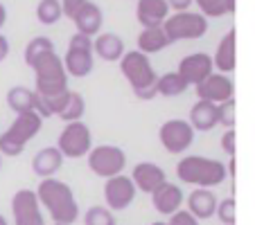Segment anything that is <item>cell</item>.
Segmentation results:
<instances>
[{"label":"cell","mask_w":255,"mask_h":225,"mask_svg":"<svg viewBox=\"0 0 255 225\" xmlns=\"http://www.w3.org/2000/svg\"><path fill=\"white\" fill-rule=\"evenodd\" d=\"M194 92H197V97L201 101H210V104L219 106L235 97V83H233V79L228 75L212 72L210 77H206L199 86H194Z\"/></svg>","instance_id":"4fadbf2b"},{"label":"cell","mask_w":255,"mask_h":225,"mask_svg":"<svg viewBox=\"0 0 255 225\" xmlns=\"http://www.w3.org/2000/svg\"><path fill=\"white\" fill-rule=\"evenodd\" d=\"M7 23V9H5V5L0 2V29H2V25Z\"/></svg>","instance_id":"f35d334b"},{"label":"cell","mask_w":255,"mask_h":225,"mask_svg":"<svg viewBox=\"0 0 255 225\" xmlns=\"http://www.w3.org/2000/svg\"><path fill=\"white\" fill-rule=\"evenodd\" d=\"M167 45H169V41L165 36L163 27H144L138 34V52L147 54V57L163 52Z\"/></svg>","instance_id":"d4e9b609"},{"label":"cell","mask_w":255,"mask_h":225,"mask_svg":"<svg viewBox=\"0 0 255 225\" xmlns=\"http://www.w3.org/2000/svg\"><path fill=\"white\" fill-rule=\"evenodd\" d=\"M188 83L183 81V77L178 72H165L156 79V95L160 97H178L188 90Z\"/></svg>","instance_id":"4316f807"},{"label":"cell","mask_w":255,"mask_h":225,"mask_svg":"<svg viewBox=\"0 0 255 225\" xmlns=\"http://www.w3.org/2000/svg\"><path fill=\"white\" fill-rule=\"evenodd\" d=\"M7 54H9V41L5 34H0V63L7 59Z\"/></svg>","instance_id":"74e56055"},{"label":"cell","mask_w":255,"mask_h":225,"mask_svg":"<svg viewBox=\"0 0 255 225\" xmlns=\"http://www.w3.org/2000/svg\"><path fill=\"white\" fill-rule=\"evenodd\" d=\"M199 7V14L206 16V18H219V16H226V7H224V0H194Z\"/></svg>","instance_id":"1f68e13d"},{"label":"cell","mask_w":255,"mask_h":225,"mask_svg":"<svg viewBox=\"0 0 255 225\" xmlns=\"http://www.w3.org/2000/svg\"><path fill=\"white\" fill-rule=\"evenodd\" d=\"M129 178H131V182H133L135 192H142V194H151L154 189H158L163 182H167V173L156 162H138Z\"/></svg>","instance_id":"2e32d148"},{"label":"cell","mask_w":255,"mask_h":225,"mask_svg":"<svg viewBox=\"0 0 255 225\" xmlns=\"http://www.w3.org/2000/svg\"><path fill=\"white\" fill-rule=\"evenodd\" d=\"M158 140L163 144V149L172 155L185 153L194 142V129L190 126L188 120H167L158 129Z\"/></svg>","instance_id":"30bf717a"},{"label":"cell","mask_w":255,"mask_h":225,"mask_svg":"<svg viewBox=\"0 0 255 225\" xmlns=\"http://www.w3.org/2000/svg\"><path fill=\"white\" fill-rule=\"evenodd\" d=\"M237 133L235 129H226L222 135V149L228 153V158H235V151H237Z\"/></svg>","instance_id":"836d02e7"},{"label":"cell","mask_w":255,"mask_h":225,"mask_svg":"<svg viewBox=\"0 0 255 225\" xmlns=\"http://www.w3.org/2000/svg\"><path fill=\"white\" fill-rule=\"evenodd\" d=\"M50 50H54L52 39H48V36H34V39L25 45V63H27V66H32V63L36 61L41 54L50 52Z\"/></svg>","instance_id":"f1b7e54d"},{"label":"cell","mask_w":255,"mask_h":225,"mask_svg":"<svg viewBox=\"0 0 255 225\" xmlns=\"http://www.w3.org/2000/svg\"><path fill=\"white\" fill-rule=\"evenodd\" d=\"M63 68H66L68 77L84 79L88 77L95 68V54H93V39L84 34H72L68 50L63 54Z\"/></svg>","instance_id":"52a82bcc"},{"label":"cell","mask_w":255,"mask_h":225,"mask_svg":"<svg viewBox=\"0 0 255 225\" xmlns=\"http://www.w3.org/2000/svg\"><path fill=\"white\" fill-rule=\"evenodd\" d=\"M188 212L194 216L197 221H206V219H212L215 216V210H217V196L212 194V189H194L188 198Z\"/></svg>","instance_id":"603a6c76"},{"label":"cell","mask_w":255,"mask_h":225,"mask_svg":"<svg viewBox=\"0 0 255 225\" xmlns=\"http://www.w3.org/2000/svg\"><path fill=\"white\" fill-rule=\"evenodd\" d=\"M176 72L183 77V81L188 83V86H199L203 79L210 77L212 72H215L212 57L206 52H192L178 61Z\"/></svg>","instance_id":"9a60e30c"},{"label":"cell","mask_w":255,"mask_h":225,"mask_svg":"<svg viewBox=\"0 0 255 225\" xmlns=\"http://www.w3.org/2000/svg\"><path fill=\"white\" fill-rule=\"evenodd\" d=\"M61 18H63V11L59 0H41L36 5V20L41 25H54Z\"/></svg>","instance_id":"83f0119b"},{"label":"cell","mask_w":255,"mask_h":225,"mask_svg":"<svg viewBox=\"0 0 255 225\" xmlns=\"http://www.w3.org/2000/svg\"><path fill=\"white\" fill-rule=\"evenodd\" d=\"M59 2H61V11H63V16H68V18H70V16L75 14V11H77L79 7H82L84 2H86V0H59Z\"/></svg>","instance_id":"d590c367"},{"label":"cell","mask_w":255,"mask_h":225,"mask_svg":"<svg viewBox=\"0 0 255 225\" xmlns=\"http://www.w3.org/2000/svg\"><path fill=\"white\" fill-rule=\"evenodd\" d=\"M11 216L14 225H45L39 198L32 189H18L11 196Z\"/></svg>","instance_id":"7c38bea8"},{"label":"cell","mask_w":255,"mask_h":225,"mask_svg":"<svg viewBox=\"0 0 255 225\" xmlns=\"http://www.w3.org/2000/svg\"><path fill=\"white\" fill-rule=\"evenodd\" d=\"M57 149L63 158L77 160L88 155V151L93 149V133L84 122H70L63 126V131L59 133Z\"/></svg>","instance_id":"9c48e42d"},{"label":"cell","mask_w":255,"mask_h":225,"mask_svg":"<svg viewBox=\"0 0 255 225\" xmlns=\"http://www.w3.org/2000/svg\"><path fill=\"white\" fill-rule=\"evenodd\" d=\"M167 225H199V221L190 214L188 210H178L176 214L169 216V221H165Z\"/></svg>","instance_id":"e575fe53"},{"label":"cell","mask_w":255,"mask_h":225,"mask_svg":"<svg viewBox=\"0 0 255 225\" xmlns=\"http://www.w3.org/2000/svg\"><path fill=\"white\" fill-rule=\"evenodd\" d=\"M151 225H167L165 221H156V223H151Z\"/></svg>","instance_id":"b9f144b4"},{"label":"cell","mask_w":255,"mask_h":225,"mask_svg":"<svg viewBox=\"0 0 255 225\" xmlns=\"http://www.w3.org/2000/svg\"><path fill=\"white\" fill-rule=\"evenodd\" d=\"M212 66L215 70H219L222 75H231L237 66V32L231 29L228 34H224V39L219 41L215 54H212Z\"/></svg>","instance_id":"d6986e66"},{"label":"cell","mask_w":255,"mask_h":225,"mask_svg":"<svg viewBox=\"0 0 255 225\" xmlns=\"http://www.w3.org/2000/svg\"><path fill=\"white\" fill-rule=\"evenodd\" d=\"M0 169H2V155H0Z\"/></svg>","instance_id":"7bdbcfd3"},{"label":"cell","mask_w":255,"mask_h":225,"mask_svg":"<svg viewBox=\"0 0 255 225\" xmlns=\"http://www.w3.org/2000/svg\"><path fill=\"white\" fill-rule=\"evenodd\" d=\"M224 7H226V14H235V0H224Z\"/></svg>","instance_id":"ab89813d"},{"label":"cell","mask_w":255,"mask_h":225,"mask_svg":"<svg viewBox=\"0 0 255 225\" xmlns=\"http://www.w3.org/2000/svg\"><path fill=\"white\" fill-rule=\"evenodd\" d=\"M125 41L118 36L116 32H106V34H97L93 39V54L100 57L106 63H116L125 57Z\"/></svg>","instance_id":"ffe728a7"},{"label":"cell","mask_w":255,"mask_h":225,"mask_svg":"<svg viewBox=\"0 0 255 225\" xmlns=\"http://www.w3.org/2000/svg\"><path fill=\"white\" fill-rule=\"evenodd\" d=\"M52 225H59V223H52Z\"/></svg>","instance_id":"ee69618b"},{"label":"cell","mask_w":255,"mask_h":225,"mask_svg":"<svg viewBox=\"0 0 255 225\" xmlns=\"http://www.w3.org/2000/svg\"><path fill=\"white\" fill-rule=\"evenodd\" d=\"M39 205L50 214V219L59 225H72L79 219V205L70 185L59 178H43L36 187Z\"/></svg>","instance_id":"6da1fadb"},{"label":"cell","mask_w":255,"mask_h":225,"mask_svg":"<svg viewBox=\"0 0 255 225\" xmlns=\"http://www.w3.org/2000/svg\"><path fill=\"white\" fill-rule=\"evenodd\" d=\"M0 225H9V223H7V219H5L2 214H0Z\"/></svg>","instance_id":"60d3db41"},{"label":"cell","mask_w":255,"mask_h":225,"mask_svg":"<svg viewBox=\"0 0 255 225\" xmlns=\"http://www.w3.org/2000/svg\"><path fill=\"white\" fill-rule=\"evenodd\" d=\"M41 126H43V120L34 110L16 115V120L11 122L9 129L5 133H0V155H9V158L20 155L29 140L39 135Z\"/></svg>","instance_id":"5b68a950"},{"label":"cell","mask_w":255,"mask_h":225,"mask_svg":"<svg viewBox=\"0 0 255 225\" xmlns=\"http://www.w3.org/2000/svg\"><path fill=\"white\" fill-rule=\"evenodd\" d=\"M34 101H36V92H34L32 88L14 86L7 92V106L14 110L16 115H20V113H32Z\"/></svg>","instance_id":"484cf974"},{"label":"cell","mask_w":255,"mask_h":225,"mask_svg":"<svg viewBox=\"0 0 255 225\" xmlns=\"http://www.w3.org/2000/svg\"><path fill=\"white\" fill-rule=\"evenodd\" d=\"M167 36L169 45L178 43V41H197L208 32V18L201 16L199 11H174L172 16L165 18L160 25Z\"/></svg>","instance_id":"8992f818"},{"label":"cell","mask_w":255,"mask_h":225,"mask_svg":"<svg viewBox=\"0 0 255 225\" xmlns=\"http://www.w3.org/2000/svg\"><path fill=\"white\" fill-rule=\"evenodd\" d=\"M63 155L59 153L57 147H45L41 151H36V155L32 158V171L43 180V178H54V173L63 167Z\"/></svg>","instance_id":"7402d4cb"},{"label":"cell","mask_w":255,"mask_h":225,"mask_svg":"<svg viewBox=\"0 0 255 225\" xmlns=\"http://www.w3.org/2000/svg\"><path fill=\"white\" fill-rule=\"evenodd\" d=\"M104 201L111 212H122L135 201V187L129 176H113L104 182Z\"/></svg>","instance_id":"5bb4252c"},{"label":"cell","mask_w":255,"mask_h":225,"mask_svg":"<svg viewBox=\"0 0 255 225\" xmlns=\"http://www.w3.org/2000/svg\"><path fill=\"white\" fill-rule=\"evenodd\" d=\"M84 225H116V216L109 207L104 205H93L84 214Z\"/></svg>","instance_id":"f546056e"},{"label":"cell","mask_w":255,"mask_h":225,"mask_svg":"<svg viewBox=\"0 0 255 225\" xmlns=\"http://www.w3.org/2000/svg\"><path fill=\"white\" fill-rule=\"evenodd\" d=\"M190 126L194 131L208 133L215 126H219V115H217V106L210 101H201L197 99V104L190 108Z\"/></svg>","instance_id":"cb8c5ba5"},{"label":"cell","mask_w":255,"mask_h":225,"mask_svg":"<svg viewBox=\"0 0 255 225\" xmlns=\"http://www.w3.org/2000/svg\"><path fill=\"white\" fill-rule=\"evenodd\" d=\"M169 16V7L165 0H138L135 5V18L144 27H160Z\"/></svg>","instance_id":"44dd1931"},{"label":"cell","mask_w":255,"mask_h":225,"mask_svg":"<svg viewBox=\"0 0 255 225\" xmlns=\"http://www.w3.org/2000/svg\"><path fill=\"white\" fill-rule=\"evenodd\" d=\"M70 20L75 23V27H77V34H84L88 39H95L97 34H100L102 25H104V14H102V9L95 2L86 0V2L70 16Z\"/></svg>","instance_id":"ac0fdd59"},{"label":"cell","mask_w":255,"mask_h":225,"mask_svg":"<svg viewBox=\"0 0 255 225\" xmlns=\"http://www.w3.org/2000/svg\"><path fill=\"white\" fill-rule=\"evenodd\" d=\"M165 2H167V7L174 11H188L194 0H165Z\"/></svg>","instance_id":"8d00e7d4"},{"label":"cell","mask_w":255,"mask_h":225,"mask_svg":"<svg viewBox=\"0 0 255 225\" xmlns=\"http://www.w3.org/2000/svg\"><path fill=\"white\" fill-rule=\"evenodd\" d=\"M183 203H185V194L174 182H163L158 189L151 192V205H154V210L158 214H165V216L176 214L183 207Z\"/></svg>","instance_id":"e0dca14e"},{"label":"cell","mask_w":255,"mask_h":225,"mask_svg":"<svg viewBox=\"0 0 255 225\" xmlns=\"http://www.w3.org/2000/svg\"><path fill=\"white\" fill-rule=\"evenodd\" d=\"M34 70V92L41 97H59L63 95L68 88V75L66 68H63V61L54 50L41 54L36 61L29 66Z\"/></svg>","instance_id":"3957f363"},{"label":"cell","mask_w":255,"mask_h":225,"mask_svg":"<svg viewBox=\"0 0 255 225\" xmlns=\"http://www.w3.org/2000/svg\"><path fill=\"white\" fill-rule=\"evenodd\" d=\"M217 115H219V124L222 126L235 129V97L217 106Z\"/></svg>","instance_id":"d6a6232c"},{"label":"cell","mask_w":255,"mask_h":225,"mask_svg":"<svg viewBox=\"0 0 255 225\" xmlns=\"http://www.w3.org/2000/svg\"><path fill=\"white\" fill-rule=\"evenodd\" d=\"M127 167V153L116 144H100L88 151V169L97 178L120 176Z\"/></svg>","instance_id":"ba28073f"},{"label":"cell","mask_w":255,"mask_h":225,"mask_svg":"<svg viewBox=\"0 0 255 225\" xmlns=\"http://www.w3.org/2000/svg\"><path fill=\"white\" fill-rule=\"evenodd\" d=\"M120 72L122 77L129 81L131 90L138 99L149 101L156 97V75L154 66H151V59L142 52H125V57L120 59Z\"/></svg>","instance_id":"277c9868"},{"label":"cell","mask_w":255,"mask_h":225,"mask_svg":"<svg viewBox=\"0 0 255 225\" xmlns=\"http://www.w3.org/2000/svg\"><path fill=\"white\" fill-rule=\"evenodd\" d=\"M235 214H237L235 198H224V201L217 203L215 216L222 221V225H235Z\"/></svg>","instance_id":"4dcf8cb0"},{"label":"cell","mask_w":255,"mask_h":225,"mask_svg":"<svg viewBox=\"0 0 255 225\" xmlns=\"http://www.w3.org/2000/svg\"><path fill=\"white\" fill-rule=\"evenodd\" d=\"M176 176L185 185L212 189L226 180V164L222 160L206 158V155H185L176 164Z\"/></svg>","instance_id":"7a4b0ae2"},{"label":"cell","mask_w":255,"mask_h":225,"mask_svg":"<svg viewBox=\"0 0 255 225\" xmlns=\"http://www.w3.org/2000/svg\"><path fill=\"white\" fill-rule=\"evenodd\" d=\"M45 104H48V110H50V117H59L63 120L66 124L70 122H82L84 113H86V99L79 95L77 90H66L63 95L59 97H43Z\"/></svg>","instance_id":"8fae6325"}]
</instances>
